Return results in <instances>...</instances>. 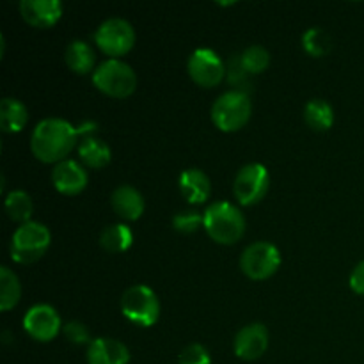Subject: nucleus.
<instances>
[{
    "label": "nucleus",
    "mask_w": 364,
    "mask_h": 364,
    "mask_svg": "<svg viewBox=\"0 0 364 364\" xmlns=\"http://www.w3.org/2000/svg\"><path fill=\"white\" fill-rule=\"evenodd\" d=\"M96 55L85 41H71L66 48V64L77 75H85L95 70Z\"/></svg>",
    "instance_id": "20"
},
{
    "label": "nucleus",
    "mask_w": 364,
    "mask_h": 364,
    "mask_svg": "<svg viewBox=\"0 0 364 364\" xmlns=\"http://www.w3.org/2000/svg\"><path fill=\"white\" fill-rule=\"evenodd\" d=\"M21 297V287L18 277L7 267L0 269V309L4 313L13 309Z\"/></svg>",
    "instance_id": "23"
},
{
    "label": "nucleus",
    "mask_w": 364,
    "mask_h": 364,
    "mask_svg": "<svg viewBox=\"0 0 364 364\" xmlns=\"http://www.w3.org/2000/svg\"><path fill=\"white\" fill-rule=\"evenodd\" d=\"M78 155H80L82 162L87 167L92 169H100V167H105L110 162V148L107 142H103L102 139H96L87 135L80 141L78 146Z\"/></svg>",
    "instance_id": "19"
},
{
    "label": "nucleus",
    "mask_w": 364,
    "mask_h": 364,
    "mask_svg": "<svg viewBox=\"0 0 364 364\" xmlns=\"http://www.w3.org/2000/svg\"><path fill=\"white\" fill-rule=\"evenodd\" d=\"M180 191L191 205H201L212 194L210 178L199 169H187L180 174Z\"/></svg>",
    "instance_id": "17"
},
{
    "label": "nucleus",
    "mask_w": 364,
    "mask_h": 364,
    "mask_svg": "<svg viewBox=\"0 0 364 364\" xmlns=\"http://www.w3.org/2000/svg\"><path fill=\"white\" fill-rule=\"evenodd\" d=\"M28 112L27 107L14 98H4L0 103V127L6 134L21 132L27 124Z\"/></svg>",
    "instance_id": "18"
},
{
    "label": "nucleus",
    "mask_w": 364,
    "mask_h": 364,
    "mask_svg": "<svg viewBox=\"0 0 364 364\" xmlns=\"http://www.w3.org/2000/svg\"><path fill=\"white\" fill-rule=\"evenodd\" d=\"M121 311L124 318L141 327H151L159 322L160 302L155 291L146 284L130 287L121 297Z\"/></svg>",
    "instance_id": "6"
},
{
    "label": "nucleus",
    "mask_w": 364,
    "mask_h": 364,
    "mask_svg": "<svg viewBox=\"0 0 364 364\" xmlns=\"http://www.w3.org/2000/svg\"><path fill=\"white\" fill-rule=\"evenodd\" d=\"M25 333L36 341H52L60 331V318L55 309L48 304H36L23 316Z\"/></svg>",
    "instance_id": "11"
},
{
    "label": "nucleus",
    "mask_w": 364,
    "mask_h": 364,
    "mask_svg": "<svg viewBox=\"0 0 364 364\" xmlns=\"http://www.w3.org/2000/svg\"><path fill=\"white\" fill-rule=\"evenodd\" d=\"M130 350L121 341L112 338L92 340L87 348V364H128Z\"/></svg>",
    "instance_id": "15"
},
{
    "label": "nucleus",
    "mask_w": 364,
    "mask_h": 364,
    "mask_svg": "<svg viewBox=\"0 0 364 364\" xmlns=\"http://www.w3.org/2000/svg\"><path fill=\"white\" fill-rule=\"evenodd\" d=\"M240 64L245 73H263L270 64V53L263 46H249L240 57Z\"/></svg>",
    "instance_id": "26"
},
{
    "label": "nucleus",
    "mask_w": 364,
    "mask_h": 364,
    "mask_svg": "<svg viewBox=\"0 0 364 364\" xmlns=\"http://www.w3.org/2000/svg\"><path fill=\"white\" fill-rule=\"evenodd\" d=\"M331 36L323 28H308L302 36V46L313 57H323L331 50Z\"/></svg>",
    "instance_id": "25"
},
{
    "label": "nucleus",
    "mask_w": 364,
    "mask_h": 364,
    "mask_svg": "<svg viewBox=\"0 0 364 364\" xmlns=\"http://www.w3.org/2000/svg\"><path fill=\"white\" fill-rule=\"evenodd\" d=\"M304 119L309 128L316 132H327L334 123L333 107L323 100H309L304 109Z\"/></svg>",
    "instance_id": "22"
},
{
    "label": "nucleus",
    "mask_w": 364,
    "mask_h": 364,
    "mask_svg": "<svg viewBox=\"0 0 364 364\" xmlns=\"http://www.w3.org/2000/svg\"><path fill=\"white\" fill-rule=\"evenodd\" d=\"M50 231L48 228L39 223H25L14 231L11 240V258L16 263L27 265V263L38 262L50 247Z\"/></svg>",
    "instance_id": "3"
},
{
    "label": "nucleus",
    "mask_w": 364,
    "mask_h": 364,
    "mask_svg": "<svg viewBox=\"0 0 364 364\" xmlns=\"http://www.w3.org/2000/svg\"><path fill=\"white\" fill-rule=\"evenodd\" d=\"M201 224H203V215L201 213L194 212V210H191V212H180L173 217L174 230L185 235L194 233Z\"/></svg>",
    "instance_id": "27"
},
{
    "label": "nucleus",
    "mask_w": 364,
    "mask_h": 364,
    "mask_svg": "<svg viewBox=\"0 0 364 364\" xmlns=\"http://www.w3.org/2000/svg\"><path fill=\"white\" fill-rule=\"evenodd\" d=\"M95 41L107 55L121 57L134 48V27L123 18H109L96 28Z\"/></svg>",
    "instance_id": "8"
},
{
    "label": "nucleus",
    "mask_w": 364,
    "mask_h": 364,
    "mask_svg": "<svg viewBox=\"0 0 364 364\" xmlns=\"http://www.w3.org/2000/svg\"><path fill=\"white\" fill-rule=\"evenodd\" d=\"M112 208L121 219L124 220H137L144 213V198L137 188L132 185H121L112 192Z\"/></svg>",
    "instance_id": "16"
},
{
    "label": "nucleus",
    "mask_w": 364,
    "mask_h": 364,
    "mask_svg": "<svg viewBox=\"0 0 364 364\" xmlns=\"http://www.w3.org/2000/svg\"><path fill=\"white\" fill-rule=\"evenodd\" d=\"M269 185L270 176L267 167L262 164H249V166L242 167L235 178V198L244 206L256 205L265 198V194L269 192Z\"/></svg>",
    "instance_id": "9"
},
{
    "label": "nucleus",
    "mask_w": 364,
    "mask_h": 364,
    "mask_svg": "<svg viewBox=\"0 0 364 364\" xmlns=\"http://www.w3.org/2000/svg\"><path fill=\"white\" fill-rule=\"evenodd\" d=\"M132 242H134V233L124 224L107 226L100 235V245L110 255H119V252L128 251L132 247Z\"/></svg>",
    "instance_id": "21"
},
{
    "label": "nucleus",
    "mask_w": 364,
    "mask_h": 364,
    "mask_svg": "<svg viewBox=\"0 0 364 364\" xmlns=\"http://www.w3.org/2000/svg\"><path fill=\"white\" fill-rule=\"evenodd\" d=\"M64 336L68 341L73 345H91V334H89L87 327L80 322H68L64 326Z\"/></svg>",
    "instance_id": "29"
},
{
    "label": "nucleus",
    "mask_w": 364,
    "mask_h": 364,
    "mask_svg": "<svg viewBox=\"0 0 364 364\" xmlns=\"http://www.w3.org/2000/svg\"><path fill=\"white\" fill-rule=\"evenodd\" d=\"M281 265L279 249L270 242H256L244 251L240 269L249 279L263 281L277 272Z\"/></svg>",
    "instance_id": "7"
},
{
    "label": "nucleus",
    "mask_w": 364,
    "mask_h": 364,
    "mask_svg": "<svg viewBox=\"0 0 364 364\" xmlns=\"http://www.w3.org/2000/svg\"><path fill=\"white\" fill-rule=\"evenodd\" d=\"M6 212L14 223H31L32 199L27 192L13 191L6 196Z\"/></svg>",
    "instance_id": "24"
},
{
    "label": "nucleus",
    "mask_w": 364,
    "mask_h": 364,
    "mask_svg": "<svg viewBox=\"0 0 364 364\" xmlns=\"http://www.w3.org/2000/svg\"><path fill=\"white\" fill-rule=\"evenodd\" d=\"M96 128L95 123L82 124L75 128L66 119L59 117H48L38 123L31 139V149L39 162L59 164L66 160L70 151L73 149L78 135L89 134Z\"/></svg>",
    "instance_id": "1"
},
{
    "label": "nucleus",
    "mask_w": 364,
    "mask_h": 364,
    "mask_svg": "<svg viewBox=\"0 0 364 364\" xmlns=\"http://www.w3.org/2000/svg\"><path fill=\"white\" fill-rule=\"evenodd\" d=\"M53 187L66 196L80 194L87 187V173L75 160H63L55 166L52 173Z\"/></svg>",
    "instance_id": "14"
},
{
    "label": "nucleus",
    "mask_w": 364,
    "mask_h": 364,
    "mask_svg": "<svg viewBox=\"0 0 364 364\" xmlns=\"http://www.w3.org/2000/svg\"><path fill=\"white\" fill-rule=\"evenodd\" d=\"M92 84L112 98H128L137 87V77L127 63L109 59L95 70Z\"/></svg>",
    "instance_id": "4"
},
{
    "label": "nucleus",
    "mask_w": 364,
    "mask_h": 364,
    "mask_svg": "<svg viewBox=\"0 0 364 364\" xmlns=\"http://www.w3.org/2000/svg\"><path fill=\"white\" fill-rule=\"evenodd\" d=\"M235 354L244 361H256L269 348V331L263 323H251L235 336Z\"/></svg>",
    "instance_id": "12"
},
{
    "label": "nucleus",
    "mask_w": 364,
    "mask_h": 364,
    "mask_svg": "<svg viewBox=\"0 0 364 364\" xmlns=\"http://www.w3.org/2000/svg\"><path fill=\"white\" fill-rule=\"evenodd\" d=\"M180 364H212V358L203 345L194 343L181 352Z\"/></svg>",
    "instance_id": "28"
},
{
    "label": "nucleus",
    "mask_w": 364,
    "mask_h": 364,
    "mask_svg": "<svg viewBox=\"0 0 364 364\" xmlns=\"http://www.w3.org/2000/svg\"><path fill=\"white\" fill-rule=\"evenodd\" d=\"M20 13L32 27L48 28L63 16V4L59 0H21Z\"/></svg>",
    "instance_id": "13"
},
{
    "label": "nucleus",
    "mask_w": 364,
    "mask_h": 364,
    "mask_svg": "<svg viewBox=\"0 0 364 364\" xmlns=\"http://www.w3.org/2000/svg\"><path fill=\"white\" fill-rule=\"evenodd\" d=\"M203 226L206 233L223 245H233L244 237L245 219L240 210L228 201L213 203L203 213Z\"/></svg>",
    "instance_id": "2"
},
{
    "label": "nucleus",
    "mask_w": 364,
    "mask_h": 364,
    "mask_svg": "<svg viewBox=\"0 0 364 364\" xmlns=\"http://www.w3.org/2000/svg\"><path fill=\"white\" fill-rule=\"evenodd\" d=\"M188 75L201 87H215L226 75L223 59L210 48H198L192 52L187 63Z\"/></svg>",
    "instance_id": "10"
},
{
    "label": "nucleus",
    "mask_w": 364,
    "mask_h": 364,
    "mask_svg": "<svg viewBox=\"0 0 364 364\" xmlns=\"http://www.w3.org/2000/svg\"><path fill=\"white\" fill-rule=\"evenodd\" d=\"M348 283H350L352 291H355V294L363 295L364 297V259L354 267V270H352V274H350V281H348Z\"/></svg>",
    "instance_id": "30"
},
{
    "label": "nucleus",
    "mask_w": 364,
    "mask_h": 364,
    "mask_svg": "<svg viewBox=\"0 0 364 364\" xmlns=\"http://www.w3.org/2000/svg\"><path fill=\"white\" fill-rule=\"evenodd\" d=\"M251 100L242 91L224 92L212 107V121L220 132H237L247 124L251 117Z\"/></svg>",
    "instance_id": "5"
}]
</instances>
